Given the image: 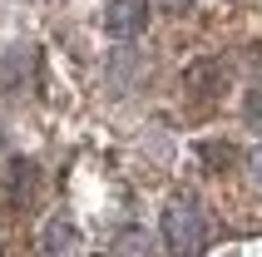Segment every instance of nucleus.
Here are the masks:
<instances>
[{
  "label": "nucleus",
  "mask_w": 262,
  "mask_h": 257,
  "mask_svg": "<svg viewBox=\"0 0 262 257\" xmlns=\"http://www.w3.org/2000/svg\"><path fill=\"white\" fill-rule=\"evenodd\" d=\"M74 247H79V232H74L64 218H55V223L45 228V252L50 257H74Z\"/></svg>",
  "instance_id": "7ed1b4c3"
},
{
  "label": "nucleus",
  "mask_w": 262,
  "mask_h": 257,
  "mask_svg": "<svg viewBox=\"0 0 262 257\" xmlns=\"http://www.w3.org/2000/svg\"><path fill=\"white\" fill-rule=\"evenodd\" d=\"M203 163L208 168H228V163H233V148H228V143H203Z\"/></svg>",
  "instance_id": "39448f33"
},
{
  "label": "nucleus",
  "mask_w": 262,
  "mask_h": 257,
  "mask_svg": "<svg viewBox=\"0 0 262 257\" xmlns=\"http://www.w3.org/2000/svg\"><path fill=\"white\" fill-rule=\"evenodd\" d=\"M248 178H252V188L262 193V148H252V154H248Z\"/></svg>",
  "instance_id": "423d86ee"
},
{
  "label": "nucleus",
  "mask_w": 262,
  "mask_h": 257,
  "mask_svg": "<svg viewBox=\"0 0 262 257\" xmlns=\"http://www.w3.org/2000/svg\"><path fill=\"white\" fill-rule=\"evenodd\" d=\"M218 79H223V70L213 65V59H198V65L188 70V89H193V94H203V89H218Z\"/></svg>",
  "instance_id": "20e7f679"
},
{
  "label": "nucleus",
  "mask_w": 262,
  "mask_h": 257,
  "mask_svg": "<svg viewBox=\"0 0 262 257\" xmlns=\"http://www.w3.org/2000/svg\"><path fill=\"white\" fill-rule=\"evenodd\" d=\"M248 119H262V89H252V94H248Z\"/></svg>",
  "instance_id": "0eeeda50"
},
{
  "label": "nucleus",
  "mask_w": 262,
  "mask_h": 257,
  "mask_svg": "<svg viewBox=\"0 0 262 257\" xmlns=\"http://www.w3.org/2000/svg\"><path fill=\"white\" fill-rule=\"evenodd\" d=\"M148 25V0H109V15H104V30L114 40H134L144 35Z\"/></svg>",
  "instance_id": "f03ea898"
},
{
  "label": "nucleus",
  "mask_w": 262,
  "mask_h": 257,
  "mask_svg": "<svg viewBox=\"0 0 262 257\" xmlns=\"http://www.w3.org/2000/svg\"><path fill=\"white\" fill-rule=\"evenodd\" d=\"M159 5H163V10H188L193 0H159Z\"/></svg>",
  "instance_id": "6e6552de"
},
{
  "label": "nucleus",
  "mask_w": 262,
  "mask_h": 257,
  "mask_svg": "<svg viewBox=\"0 0 262 257\" xmlns=\"http://www.w3.org/2000/svg\"><path fill=\"white\" fill-rule=\"evenodd\" d=\"M163 243H168V252L173 257H198L203 252V243H208V223H203V213L198 208H168L163 213Z\"/></svg>",
  "instance_id": "f257e3e1"
}]
</instances>
